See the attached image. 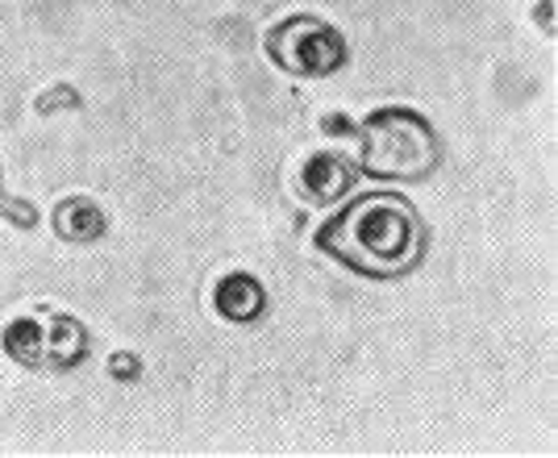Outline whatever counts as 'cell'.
I'll return each mask as SVG.
<instances>
[{
    "label": "cell",
    "instance_id": "1",
    "mask_svg": "<svg viewBox=\"0 0 558 458\" xmlns=\"http://www.w3.org/2000/svg\"><path fill=\"white\" fill-rule=\"evenodd\" d=\"M317 246L363 279H400L425 258V221L400 192H363L317 229Z\"/></svg>",
    "mask_w": 558,
    "mask_h": 458
},
{
    "label": "cell",
    "instance_id": "2",
    "mask_svg": "<svg viewBox=\"0 0 558 458\" xmlns=\"http://www.w3.org/2000/svg\"><path fill=\"white\" fill-rule=\"evenodd\" d=\"M442 159L434 125L404 105H388L359 125V176L372 180H425Z\"/></svg>",
    "mask_w": 558,
    "mask_h": 458
},
{
    "label": "cell",
    "instance_id": "3",
    "mask_svg": "<svg viewBox=\"0 0 558 458\" xmlns=\"http://www.w3.org/2000/svg\"><path fill=\"white\" fill-rule=\"evenodd\" d=\"M263 46L279 71L301 75V80H326L350 63V43L342 38V29L313 13H296L288 22L271 25Z\"/></svg>",
    "mask_w": 558,
    "mask_h": 458
},
{
    "label": "cell",
    "instance_id": "4",
    "mask_svg": "<svg viewBox=\"0 0 558 458\" xmlns=\"http://www.w3.org/2000/svg\"><path fill=\"white\" fill-rule=\"evenodd\" d=\"M4 354L29 371H71L88 359V329L68 313H25L9 321Z\"/></svg>",
    "mask_w": 558,
    "mask_h": 458
},
{
    "label": "cell",
    "instance_id": "5",
    "mask_svg": "<svg viewBox=\"0 0 558 458\" xmlns=\"http://www.w3.org/2000/svg\"><path fill=\"white\" fill-rule=\"evenodd\" d=\"M359 176V162L338 155V150H322V155H308L296 171V192H301L308 205H333V201H347L350 188Z\"/></svg>",
    "mask_w": 558,
    "mask_h": 458
},
{
    "label": "cell",
    "instance_id": "6",
    "mask_svg": "<svg viewBox=\"0 0 558 458\" xmlns=\"http://www.w3.org/2000/svg\"><path fill=\"white\" fill-rule=\"evenodd\" d=\"M213 304H217V313H221L226 321H233V325H251V321L263 317V309H267V292H263V284H258L255 275L230 272L221 284H217Z\"/></svg>",
    "mask_w": 558,
    "mask_h": 458
},
{
    "label": "cell",
    "instance_id": "7",
    "mask_svg": "<svg viewBox=\"0 0 558 458\" xmlns=\"http://www.w3.org/2000/svg\"><path fill=\"white\" fill-rule=\"evenodd\" d=\"M105 213L96 201H84V196H71L63 205L54 208V233L63 238V242H96L100 233H105Z\"/></svg>",
    "mask_w": 558,
    "mask_h": 458
},
{
    "label": "cell",
    "instance_id": "8",
    "mask_svg": "<svg viewBox=\"0 0 558 458\" xmlns=\"http://www.w3.org/2000/svg\"><path fill=\"white\" fill-rule=\"evenodd\" d=\"M0 208H4L9 221H17V226H25V229L38 221V213L29 208V201H0Z\"/></svg>",
    "mask_w": 558,
    "mask_h": 458
},
{
    "label": "cell",
    "instance_id": "9",
    "mask_svg": "<svg viewBox=\"0 0 558 458\" xmlns=\"http://www.w3.org/2000/svg\"><path fill=\"white\" fill-rule=\"evenodd\" d=\"M109 375L113 379H138V359L134 354H113L109 359Z\"/></svg>",
    "mask_w": 558,
    "mask_h": 458
}]
</instances>
